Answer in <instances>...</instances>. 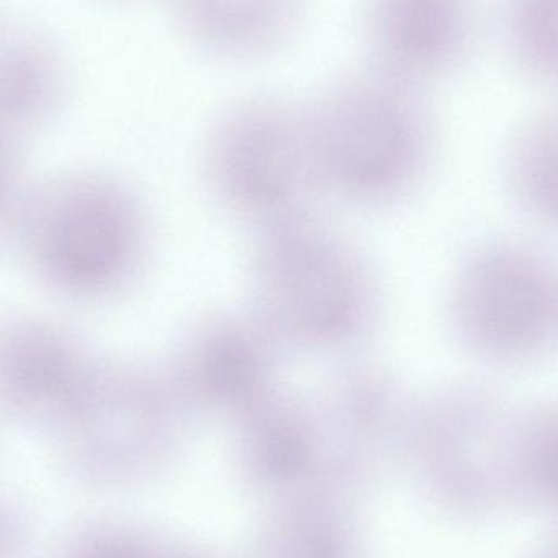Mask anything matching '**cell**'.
<instances>
[{
    "label": "cell",
    "mask_w": 558,
    "mask_h": 558,
    "mask_svg": "<svg viewBox=\"0 0 558 558\" xmlns=\"http://www.w3.org/2000/svg\"><path fill=\"white\" fill-rule=\"evenodd\" d=\"M508 29L531 72L558 84V0H510Z\"/></svg>",
    "instance_id": "cell-15"
},
{
    "label": "cell",
    "mask_w": 558,
    "mask_h": 558,
    "mask_svg": "<svg viewBox=\"0 0 558 558\" xmlns=\"http://www.w3.org/2000/svg\"><path fill=\"white\" fill-rule=\"evenodd\" d=\"M97 360L61 322L36 314L0 317V413L54 426Z\"/></svg>",
    "instance_id": "cell-9"
},
{
    "label": "cell",
    "mask_w": 558,
    "mask_h": 558,
    "mask_svg": "<svg viewBox=\"0 0 558 558\" xmlns=\"http://www.w3.org/2000/svg\"><path fill=\"white\" fill-rule=\"evenodd\" d=\"M25 195L19 141L0 133V242L13 238Z\"/></svg>",
    "instance_id": "cell-16"
},
{
    "label": "cell",
    "mask_w": 558,
    "mask_h": 558,
    "mask_svg": "<svg viewBox=\"0 0 558 558\" xmlns=\"http://www.w3.org/2000/svg\"><path fill=\"white\" fill-rule=\"evenodd\" d=\"M305 114L322 195L376 208L428 175L435 130L418 88L371 68L335 82Z\"/></svg>",
    "instance_id": "cell-3"
},
{
    "label": "cell",
    "mask_w": 558,
    "mask_h": 558,
    "mask_svg": "<svg viewBox=\"0 0 558 558\" xmlns=\"http://www.w3.org/2000/svg\"><path fill=\"white\" fill-rule=\"evenodd\" d=\"M471 0H366L371 68L410 87L449 74L472 38Z\"/></svg>",
    "instance_id": "cell-10"
},
{
    "label": "cell",
    "mask_w": 558,
    "mask_h": 558,
    "mask_svg": "<svg viewBox=\"0 0 558 558\" xmlns=\"http://www.w3.org/2000/svg\"><path fill=\"white\" fill-rule=\"evenodd\" d=\"M530 558H558V534L553 539L534 550Z\"/></svg>",
    "instance_id": "cell-17"
},
{
    "label": "cell",
    "mask_w": 558,
    "mask_h": 558,
    "mask_svg": "<svg viewBox=\"0 0 558 558\" xmlns=\"http://www.w3.org/2000/svg\"><path fill=\"white\" fill-rule=\"evenodd\" d=\"M205 175L216 202L255 232L314 213L322 192L305 108L275 97L229 108L209 134Z\"/></svg>",
    "instance_id": "cell-5"
},
{
    "label": "cell",
    "mask_w": 558,
    "mask_h": 558,
    "mask_svg": "<svg viewBox=\"0 0 558 558\" xmlns=\"http://www.w3.org/2000/svg\"><path fill=\"white\" fill-rule=\"evenodd\" d=\"M524 501L558 518V399L526 415Z\"/></svg>",
    "instance_id": "cell-14"
},
{
    "label": "cell",
    "mask_w": 558,
    "mask_h": 558,
    "mask_svg": "<svg viewBox=\"0 0 558 558\" xmlns=\"http://www.w3.org/2000/svg\"><path fill=\"white\" fill-rule=\"evenodd\" d=\"M505 177L518 206L558 231V108L534 118L514 136Z\"/></svg>",
    "instance_id": "cell-13"
},
{
    "label": "cell",
    "mask_w": 558,
    "mask_h": 558,
    "mask_svg": "<svg viewBox=\"0 0 558 558\" xmlns=\"http://www.w3.org/2000/svg\"><path fill=\"white\" fill-rule=\"evenodd\" d=\"M189 409L169 367L97 360L52 428L78 461L107 464L163 441Z\"/></svg>",
    "instance_id": "cell-7"
},
{
    "label": "cell",
    "mask_w": 558,
    "mask_h": 558,
    "mask_svg": "<svg viewBox=\"0 0 558 558\" xmlns=\"http://www.w3.org/2000/svg\"><path fill=\"white\" fill-rule=\"evenodd\" d=\"M177 26L205 51L251 59L278 49L301 22L305 0H167Z\"/></svg>",
    "instance_id": "cell-12"
},
{
    "label": "cell",
    "mask_w": 558,
    "mask_h": 558,
    "mask_svg": "<svg viewBox=\"0 0 558 558\" xmlns=\"http://www.w3.org/2000/svg\"><path fill=\"white\" fill-rule=\"evenodd\" d=\"M252 307L288 351L340 354L364 343L380 289L353 242L314 213L255 232Z\"/></svg>",
    "instance_id": "cell-1"
},
{
    "label": "cell",
    "mask_w": 558,
    "mask_h": 558,
    "mask_svg": "<svg viewBox=\"0 0 558 558\" xmlns=\"http://www.w3.org/2000/svg\"><path fill=\"white\" fill-rule=\"evenodd\" d=\"M13 239L43 286L72 301L97 302L140 277L149 222L136 193L117 177L69 170L26 190Z\"/></svg>",
    "instance_id": "cell-2"
},
{
    "label": "cell",
    "mask_w": 558,
    "mask_h": 558,
    "mask_svg": "<svg viewBox=\"0 0 558 558\" xmlns=\"http://www.w3.org/2000/svg\"><path fill=\"white\" fill-rule=\"evenodd\" d=\"M286 350L248 308L199 322L169 367L190 409L251 415L282 389Z\"/></svg>",
    "instance_id": "cell-8"
},
{
    "label": "cell",
    "mask_w": 558,
    "mask_h": 558,
    "mask_svg": "<svg viewBox=\"0 0 558 558\" xmlns=\"http://www.w3.org/2000/svg\"><path fill=\"white\" fill-rule=\"evenodd\" d=\"M456 340L481 363L518 369L558 348V265L526 242L472 248L449 288Z\"/></svg>",
    "instance_id": "cell-4"
},
{
    "label": "cell",
    "mask_w": 558,
    "mask_h": 558,
    "mask_svg": "<svg viewBox=\"0 0 558 558\" xmlns=\"http://www.w3.org/2000/svg\"><path fill=\"white\" fill-rule=\"evenodd\" d=\"M526 415L481 384L441 387L413 407L426 461L452 507L492 518L524 501Z\"/></svg>",
    "instance_id": "cell-6"
},
{
    "label": "cell",
    "mask_w": 558,
    "mask_h": 558,
    "mask_svg": "<svg viewBox=\"0 0 558 558\" xmlns=\"http://www.w3.org/2000/svg\"><path fill=\"white\" fill-rule=\"evenodd\" d=\"M69 71L51 39L23 26H0V133L20 141L64 104Z\"/></svg>",
    "instance_id": "cell-11"
}]
</instances>
